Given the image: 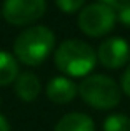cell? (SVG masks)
Wrapping results in <instances>:
<instances>
[{
    "label": "cell",
    "instance_id": "obj_17",
    "mask_svg": "<svg viewBox=\"0 0 130 131\" xmlns=\"http://www.w3.org/2000/svg\"><path fill=\"white\" fill-rule=\"evenodd\" d=\"M0 101H2V98H0Z\"/></svg>",
    "mask_w": 130,
    "mask_h": 131
},
{
    "label": "cell",
    "instance_id": "obj_5",
    "mask_svg": "<svg viewBox=\"0 0 130 131\" xmlns=\"http://www.w3.org/2000/svg\"><path fill=\"white\" fill-rule=\"evenodd\" d=\"M45 0H3L2 15L10 25L25 27L45 15Z\"/></svg>",
    "mask_w": 130,
    "mask_h": 131
},
{
    "label": "cell",
    "instance_id": "obj_3",
    "mask_svg": "<svg viewBox=\"0 0 130 131\" xmlns=\"http://www.w3.org/2000/svg\"><path fill=\"white\" fill-rule=\"evenodd\" d=\"M78 95L95 110H112L120 103V86L107 75H88L78 85Z\"/></svg>",
    "mask_w": 130,
    "mask_h": 131
},
{
    "label": "cell",
    "instance_id": "obj_9",
    "mask_svg": "<svg viewBox=\"0 0 130 131\" xmlns=\"http://www.w3.org/2000/svg\"><path fill=\"white\" fill-rule=\"evenodd\" d=\"M40 80L37 75L25 71V73H20L15 80V93L22 101H33L37 96L40 95Z\"/></svg>",
    "mask_w": 130,
    "mask_h": 131
},
{
    "label": "cell",
    "instance_id": "obj_1",
    "mask_svg": "<svg viewBox=\"0 0 130 131\" xmlns=\"http://www.w3.org/2000/svg\"><path fill=\"white\" fill-rule=\"evenodd\" d=\"M55 47V35L45 25H32L22 30L13 42V57L27 67H39Z\"/></svg>",
    "mask_w": 130,
    "mask_h": 131
},
{
    "label": "cell",
    "instance_id": "obj_13",
    "mask_svg": "<svg viewBox=\"0 0 130 131\" xmlns=\"http://www.w3.org/2000/svg\"><path fill=\"white\" fill-rule=\"evenodd\" d=\"M98 3H104V5H107V7H110L112 10H120V8H124L125 5H128L130 3V0H98Z\"/></svg>",
    "mask_w": 130,
    "mask_h": 131
},
{
    "label": "cell",
    "instance_id": "obj_6",
    "mask_svg": "<svg viewBox=\"0 0 130 131\" xmlns=\"http://www.w3.org/2000/svg\"><path fill=\"white\" fill-rule=\"evenodd\" d=\"M97 58L105 68L117 70L128 63L130 60V45L120 37H112L100 43Z\"/></svg>",
    "mask_w": 130,
    "mask_h": 131
},
{
    "label": "cell",
    "instance_id": "obj_15",
    "mask_svg": "<svg viewBox=\"0 0 130 131\" xmlns=\"http://www.w3.org/2000/svg\"><path fill=\"white\" fill-rule=\"evenodd\" d=\"M122 90L127 96H130V67L122 75Z\"/></svg>",
    "mask_w": 130,
    "mask_h": 131
},
{
    "label": "cell",
    "instance_id": "obj_11",
    "mask_svg": "<svg viewBox=\"0 0 130 131\" xmlns=\"http://www.w3.org/2000/svg\"><path fill=\"white\" fill-rule=\"evenodd\" d=\"M104 131H130V118L124 113H114L104 121Z\"/></svg>",
    "mask_w": 130,
    "mask_h": 131
},
{
    "label": "cell",
    "instance_id": "obj_10",
    "mask_svg": "<svg viewBox=\"0 0 130 131\" xmlns=\"http://www.w3.org/2000/svg\"><path fill=\"white\" fill-rule=\"evenodd\" d=\"M18 61L12 53L0 50V86L15 83L18 77Z\"/></svg>",
    "mask_w": 130,
    "mask_h": 131
},
{
    "label": "cell",
    "instance_id": "obj_8",
    "mask_svg": "<svg viewBox=\"0 0 130 131\" xmlns=\"http://www.w3.org/2000/svg\"><path fill=\"white\" fill-rule=\"evenodd\" d=\"M53 131H95V123L85 113H67L57 121Z\"/></svg>",
    "mask_w": 130,
    "mask_h": 131
},
{
    "label": "cell",
    "instance_id": "obj_2",
    "mask_svg": "<svg viewBox=\"0 0 130 131\" xmlns=\"http://www.w3.org/2000/svg\"><path fill=\"white\" fill-rule=\"evenodd\" d=\"M57 68L68 77H87L97 63L94 47L77 38L65 40L53 53Z\"/></svg>",
    "mask_w": 130,
    "mask_h": 131
},
{
    "label": "cell",
    "instance_id": "obj_14",
    "mask_svg": "<svg viewBox=\"0 0 130 131\" xmlns=\"http://www.w3.org/2000/svg\"><path fill=\"white\" fill-rule=\"evenodd\" d=\"M117 18L120 20V22L124 23V25L130 27V3H128V5H125L124 8H120V10H118Z\"/></svg>",
    "mask_w": 130,
    "mask_h": 131
},
{
    "label": "cell",
    "instance_id": "obj_4",
    "mask_svg": "<svg viewBox=\"0 0 130 131\" xmlns=\"http://www.w3.org/2000/svg\"><path fill=\"white\" fill-rule=\"evenodd\" d=\"M117 22V13L104 3H90L78 13V28L88 37H104L110 33Z\"/></svg>",
    "mask_w": 130,
    "mask_h": 131
},
{
    "label": "cell",
    "instance_id": "obj_16",
    "mask_svg": "<svg viewBox=\"0 0 130 131\" xmlns=\"http://www.w3.org/2000/svg\"><path fill=\"white\" fill-rule=\"evenodd\" d=\"M0 131H12L10 129V123H8V119L5 118V116L0 113Z\"/></svg>",
    "mask_w": 130,
    "mask_h": 131
},
{
    "label": "cell",
    "instance_id": "obj_12",
    "mask_svg": "<svg viewBox=\"0 0 130 131\" xmlns=\"http://www.w3.org/2000/svg\"><path fill=\"white\" fill-rule=\"evenodd\" d=\"M57 7L65 13H75L78 12V8H82V5L85 3V0H55Z\"/></svg>",
    "mask_w": 130,
    "mask_h": 131
},
{
    "label": "cell",
    "instance_id": "obj_7",
    "mask_svg": "<svg viewBox=\"0 0 130 131\" xmlns=\"http://www.w3.org/2000/svg\"><path fill=\"white\" fill-rule=\"evenodd\" d=\"M45 91L47 98L50 101L57 103V105H65V103H70L77 96L78 86L67 77H53L47 83Z\"/></svg>",
    "mask_w": 130,
    "mask_h": 131
}]
</instances>
